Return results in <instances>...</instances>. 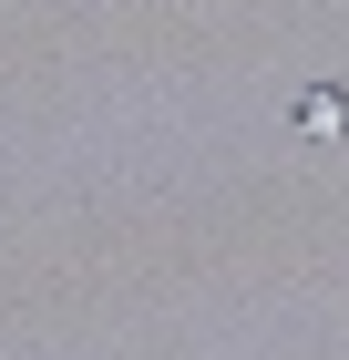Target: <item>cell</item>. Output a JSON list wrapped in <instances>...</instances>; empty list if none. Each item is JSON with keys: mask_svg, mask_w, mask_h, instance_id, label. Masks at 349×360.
Here are the masks:
<instances>
[{"mask_svg": "<svg viewBox=\"0 0 349 360\" xmlns=\"http://www.w3.org/2000/svg\"><path fill=\"white\" fill-rule=\"evenodd\" d=\"M339 113H349V93H308V103H298V124H308V134H339Z\"/></svg>", "mask_w": 349, "mask_h": 360, "instance_id": "1", "label": "cell"}]
</instances>
